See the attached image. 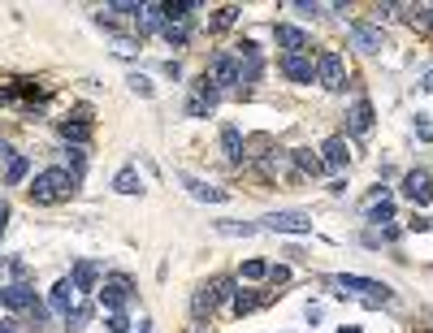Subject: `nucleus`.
Listing matches in <instances>:
<instances>
[{"mask_svg":"<svg viewBox=\"0 0 433 333\" xmlns=\"http://www.w3.org/2000/svg\"><path fill=\"white\" fill-rule=\"evenodd\" d=\"M230 307H234V316H247V312H256V307H260V299H256V295H243V290H234Z\"/></svg>","mask_w":433,"mask_h":333,"instance_id":"obj_27","label":"nucleus"},{"mask_svg":"<svg viewBox=\"0 0 433 333\" xmlns=\"http://www.w3.org/2000/svg\"><path fill=\"white\" fill-rule=\"evenodd\" d=\"M429 14H433V9H429ZM424 26H429V31H433V18H429V22H424Z\"/></svg>","mask_w":433,"mask_h":333,"instance_id":"obj_41","label":"nucleus"},{"mask_svg":"<svg viewBox=\"0 0 433 333\" xmlns=\"http://www.w3.org/2000/svg\"><path fill=\"white\" fill-rule=\"evenodd\" d=\"M108 329H113V333H126L130 329V320H126V312H108V320H104Z\"/></svg>","mask_w":433,"mask_h":333,"instance_id":"obj_33","label":"nucleus"},{"mask_svg":"<svg viewBox=\"0 0 433 333\" xmlns=\"http://www.w3.org/2000/svg\"><path fill=\"white\" fill-rule=\"evenodd\" d=\"M243 277H247V282H260V277H268V264L264 260H247L243 264Z\"/></svg>","mask_w":433,"mask_h":333,"instance_id":"obj_31","label":"nucleus"},{"mask_svg":"<svg viewBox=\"0 0 433 333\" xmlns=\"http://www.w3.org/2000/svg\"><path fill=\"white\" fill-rule=\"evenodd\" d=\"M87 320H91V303H78V307L66 316V324H70V329H83Z\"/></svg>","mask_w":433,"mask_h":333,"instance_id":"obj_30","label":"nucleus"},{"mask_svg":"<svg viewBox=\"0 0 433 333\" xmlns=\"http://www.w3.org/2000/svg\"><path fill=\"white\" fill-rule=\"evenodd\" d=\"M268 277H273V282L282 286V282H291V268H286V264H278V268H268Z\"/></svg>","mask_w":433,"mask_h":333,"instance_id":"obj_36","label":"nucleus"},{"mask_svg":"<svg viewBox=\"0 0 433 333\" xmlns=\"http://www.w3.org/2000/svg\"><path fill=\"white\" fill-rule=\"evenodd\" d=\"M5 303H9V307H18V312H31L39 299H35V290H31L26 282H14V286H5Z\"/></svg>","mask_w":433,"mask_h":333,"instance_id":"obj_17","label":"nucleus"},{"mask_svg":"<svg viewBox=\"0 0 433 333\" xmlns=\"http://www.w3.org/2000/svg\"><path fill=\"white\" fill-rule=\"evenodd\" d=\"M416 134H420L424 143H433V122H429V117H416Z\"/></svg>","mask_w":433,"mask_h":333,"instance_id":"obj_34","label":"nucleus"},{"mask_svg":"<svg viewBox=\"0 0 433 333\" xmlns=\"http://www.w3.org/2000/svg\"><path fill=\"white\" fill-rule=\"evenodd\" d=\"M26 174H31V160H26V156H14V160H9V169H5V182H9V186H18Z\"/></svg>","mask_w":433,"mask_h":333,"instance_id":"obj_25","label":"nucleus"},{"mask_svg":"<svg viewBox=\"0 0 433 333\" xmlns=\"http://www.w3.org/2000/svg\"><path fill=\"white\" fill-rule=\"evenodd\" d=\"M61 134H66L70 143H87V139H91V126H83V122H61Z\"/></svg>","mask_w":433,"mask_h":333,"instance_id":"obj_26","label":"nucleus"},{"mask_svg":"<svg viewBox=\"0 0 433 333\" xmlns=\"http://www.w3.org/2000/svg\"><path fill=\"white\" fill-rule=\"evenodd\" d=\"M316 83L325 91H343L347 87V61L338 57V52H320L316 57Z\"/></svg>","mask_w":433,"mask_h":333,"instance_id":"obj_5","label":"nucleus"},{"mask_svg":"<svg viewBox=\"0 0 433 333\" xmlns=\"http://www.w3.org/2000/svg\"><path fill=\"white\" fill-rule=\"evenodd\" d=\"M347 126H351V134H368V130H372V104H368V100H355V104H351Z\"/></svg>","mask_w":433,"mask_h":333,"instance_id":"obj_16","label":"nucleus"},{"mask_svg":"<svg viewBox=\"0 0 433 333\" xmlns=\"http://www.w3.org/2000/svg\"><path fill=\"white\" fill-rule=\"evenodd\" d=\"M291 160L299 164V169H303V174H320V156H312L308 147H295V152H291Z\"/></svg>","mask_w":433,"mask_h":333,"instance_id":"obj_24","label":"nucleus"},{"mask_svg":"<svg viewBox=\"0 0 433 333\" xmlns=\"http://www.w3.org/2000/svg\"><path fill=\"white\" fill-rule=\"evenodd\" d=\"M130 87H135V91H139V95H152V83H147V78H143V74H130Z\"/></svg>","mask_w":433,"mask_h":333,"instance_id":"obj_35","label":"nucleus"},{"mask_svg":"<svg viewBox=\"0 0 433 333\" xmlns=\"http://www.w3.org/2000/svg\"><path fill=\"white\" fill-rule=\"evenodd\" d=\"M178 182H182L195 199H204V204H226V199H230V191H226V186H212V182L191 178V174H178Z\"/></svg>","mask_w":433,"mask_h":333,"instance_id":"obj_8","label":"nucleus"},{"mask_svg":"<svg viewBox=\"0 0 433 333\" xmlns=\"http://www.w3.org/2000/svg\"><path fill=\"white\" fill-rule=\"evenodd\" d=\"M403 195H407L412 204H429V199H433V178H429L424 169H407V174H403Z\"/></svg>","mask_w":433,"mask_h":333,"instance_id":"obj_7","label":"nucleus"},{"mask_svg":"<svg viewBox=\"0 0 433 333\" xmlns=\"http://www.w3.org/2000/svg\"><path fill=\"white\" fill-rule=\"evenodd\" d=\"M204 78H208L212 87H234V83H239V61L230 57V52H212Z\"/></svg>","mask_w":433,"mask_h":333,"instance_id":"obj_6","label":"nucleus"},{"mask_svg":"<svg viewBox=\"0 0 433 333\" xmlns=\"http://www.w3.org/2000/svg\"><path fill=\"white\" fill-rule=\"evenodd\" d=\"M338 333H360V329H338Z\"/></svg>","mask_w":433,"mask_h":333,"instance_id":"obj_40","label":"nucleus"},{"mask_svg":"<svg viewBox=\"0 0 433 333\" xmlns=\"http://www.w3.org/2000/svg\"><path fill=\"white\" fill-rule=\"evenodd\" d=\"M282 74L291 83H312L316 78V61L308 57V52H295V57H282Z\"/></svg>","mask_w":433,"mask_h":333,"instance_id":"obj_10","label":"nucleus"},{"mask_svg":"<svg viewBox=\"0 0 433 333\" xmlns=\"http://www.w3.org/2000/svg\"><path fill=\"white\" fill-rule=\"evenodd\" d=\"M239 22V9L234 5H226V9H216V18H212V31H230Z\"/></svg>","mask_w":433,"mask_h":333,"instance_id":"obj_28","label":"nucleus"},{"mask_svg":"<svg viewBox=\"0 0 433 333\" xmlns=\"http://www.w3.org/2000/svg\"><path fill=\"white\" fill-rule=\"evenodd\" d=\"M264 230H273V234H312V216L299 212V208H282V212L264 216Z\"/></svg>","mask_w":433,"mask_h":333,"instance_id":"obj_3","label":"nucleus"},{"mask_svg":"<svg viewBox=\"0 0 433 333\" xmlns=\"http://www.w3.org/2000/svg\"><path fill=\"white\" fill-rule=\"evenodd\" d=\"M273 39H278V48H286V57H295V52L308 48V31H299V26H291V22H278V26H273Z\"/></svg>","mask_w":433,"mask_h":333,"instance_id":"obj_11","label":"nucleus"},{"mask_svg":"<svg viewBox=\"0 0 433 333\" xmlns=\"http://www.w3.org/2000/svg\"><path fill=\"white\" fill-rule=\"evenodd\" d=\"M212 307H216V303H212V299H208V290L199 286V295H195V303H191V312H195V316L204 320V316H212Z\"/></svg>","mask_w":433,"mask_h":333,"instance_id":"obj_29","label":"nucleus"},{"mask_svg":"<svg viewBox=\"0 0 433 333\" xmlns=\"http://www.w3.org/2000/svg\"><path fill=\"white\" fill-rule=\"evenodd\" d=\"M221 147H226V160H234V164L243 160V134H239L234 126H226V130H221Z\"/></svg>","mask_w":433,"mask_h":333,"instance_id":"obj_21","label":"nucleus"},{"mask_svg":"<svg viewBox=\"0 0 433 333\" xmlns=\"http://www.w3.org/2000/svg\"><path fill=\"white\" fill-rule=\"evenodd\" d=\"M260 226H251V221H216V234H226V238H251Z\"/></svg>","mask_w":433,"mask_h":333,"instance_id":"obj_19","label":"nucleus"},{"mask_svg":"<svg viewBox=\"0 0 433 333\" xmlns=\"http://www.w3.org/2000/svg\"><path fill=\"white\" fill-rule=\"evenodd\" d=\"M5 226H9V204L0 199V234H5Z\"/></svg>","mask_w":433,"mask_h":333,"instance_id":"obj_37","label":"nucleus"},{"mask_svg":"<svg viewBox=\"0 0 433 333\" xmlns=\"http://www.w3.org/2000/svg\"><path fill=\"white\" fill-rule=\"evenodd\" d=\"M165 26V9L160 5H143L139 9V31H160Z\"/></svg>","mask_w":433,"mask_h":333,"instance_id":"obj_22","label":"nucleus"},{"mask_svg":"<svg viewBox=\"0 0 433 333\" xmlns=\"http://www.w3.org/2000/svg\"><path fill=\"white\" fill-rule=\"evenodd\" d=\"M130 295H135V282L126 273H108L104 277V286H100V303L108 307V312H122L126 303H130Z\"/></svg>","mask_w":433,"mask_h":333,"instance_id":"obj_4","label":"nucleus"},{"mask_svg":"<svg viewBox=\"0 0 433 333\" xmlns=\"http://www.w3.org/2000/svg\"><path fill=\"white\" fill-rule=\"evenodd\" d=\"M187 113H191V117H208V113H212V104L199 100V95H191V100H187Z\"/></svg>","mask_w":433,"mask_h":333,"instance_id":"obj_32","label":"nucleus"},{"mask_svg":"<svg viewBox=\"0 0 433 333\" xmlns=\"http://www.w3.org/2000/svg\"><path fill=\"white\" fill-rule=\"evenodd\" d=\"M113 191H118V195H139V191H143V182H139V169H135V164H126V169L113 178Z\"/></svg>","mask_w":433,"mask_h":333,"instance_id":"obj_18","label":"nucleus"},{"mask_svg":"<svg viewBox=\"0 0 433 333\" xmlns=\"http://www.w3.org/2000/svg\"><path fill=\"white\" fill-rule=\"evenodd\" d=\"M320 152H325V160H320V164H330V169H343V164L351 160V147H347V139H343V134L325 139V147H320Z\"/></svg>","mask_w":433,"mask_h":333,"instance_id":"obj_14","label":"nucleus"},{"mask_svg":"<svg viewBox=\"0 0 433 333\" xmlns=\"http://www.w3.org/2000/svg\"><path fill=\"white\" fill-rule=\"evenodd\" d=\"M160 35H165V43L182 48V43L191 39V26H187V22H165V26H160Z\"/></svg>","mask_w":433,"mask_h":333,"instance_id":"obj_23","label":"nucleus"},{"mask_svg":"<svg viewBox=\"0 0 433 333\" xmlns=\"http://www.w3.org/2000/svg\"><path fill=\"white\" fill-rule=\"evenodd\" d=\"M368 221L377 230H386L390 221H395V199H390V191H377L372 195V204H368Z\"/></svg>","mask_w":433,"mask_h":333,"instance_id":"obj_12","label":"nucleus"},{"mask_svg":"<svg viewBox=\"0 0 433 333\" xmlns=\"http://www.w3.org/2000/svg\"><path fill=\"white\" fill-rule=\"evenodd\" d=\"M420 87H424V91H433V70L424 74V83H420Z\"/></svg>","mask_w":433,"mask_h":333,"instance_id":"obj_38","label":"nucleus"},{"mask_svg":"<svg viewBox=\"0 0 433 333\" xmlns=\"http://www.w3.org/2000/svg\"><path fill=\"white\" fill-rule=\"evenodd\" d=\"M70 282H74V290H95V282H100V264H95V260H78L74 273H70Z\"/></svg>","mask_w":433,"mask_h":333,"instance_id":"obj_15","label":"nucleus"},{"mask_svg":"<svg viewBox=\"0 0 433 333\" xmlns=\"http://www.w3.org/2000/svg\"><path fill=\"white\" fill-rule=\"evenodd\" d=\"M74 186H78V178H74L70 169H43V174H35V182H31V199H35V204H61V199L74 195Z\"/></svg>","mask_w":433,"mask_h":333,"instance_id":"obj_2","label":"nucleus"},{"mask_svg":"<svg viewBox=\"0 0 433 333\" xmlns=\"http://www.w3.org/2000/svg\"><path fill=\"white\" fill-rule=\"evenodd\" d=\"M351 43H355L360 52H382V48H386V35H382V26L351 22Z\"/></svg>","mask_w":433,"mask_h":333,"instance_id":"obj_9","label":"nucleus"},{"mask_svg":"<svg viewBox=\"0 0 433 333\" xmlns=\"http://www.w3.org/2000/svg\"><path fill=\"white\" fill-rule=\"evenodd\" d=\"M204 290H208L212 303H226V299H234V277H212Z\"/></svg>","mask_w":433,"mask_h":333,"instance_id":"obj_20","label":"nucleus"},{"mask_svg":"<svg viewBox=\"0 0 433 333\" xmlns=\"http://www.w3.org/2000/svg\"><path fill=\"white\" fill-rule=\"evenodd\" d=\"M74 295H78V290H74V282H70V277H66V282H57V286H52V312H57L61 320H66V316L78 307V303H74Z\"/></svg>","mask_w":433,"mask_h":333,"instance_id":"obj_13","label":"nucleus"},{"mask_svg":"<svg viewBox=\"0 0 433 333\" xmlns=\"http://www.w3.org/2000/svg\"><path fill=\"white\" fill-rule=\"evenodd\" d=\"M325 286H330L338 299H355L364 307H382L395 299V290L386 282H372V277H355V273H334V277H325Z\"/></svg>","mask_w":433,"mask_h":333,"instance_id":"obj_1","label":"nucleus"},{"mask_svg":"<svg viewBox=\"0 0 433 333\" xmlns=\"http://www.w3.org/2000/svg\"><path fill=\"white\" fill-rule=\"evenodd\" d=\"M139 333H152V324H147V320H143V324H139Z\"/></svg>","mask_w":433,"mask_h":333,"instance_id":"obj_39","label":"nucleus"},{"mask_svg":"<svg viewBox=\"0 0 433 333\" xmlns=\"http://www.w3.org/2000/svg\"><path fill=\"white\" fill-rule=\"evenodd\" d=\"M0 303H5V286H0Z\"/></svg>","mask_w":433,"mask_h":333,"instance_id":"obj_42","label":"nucleus"}]
</instances>
